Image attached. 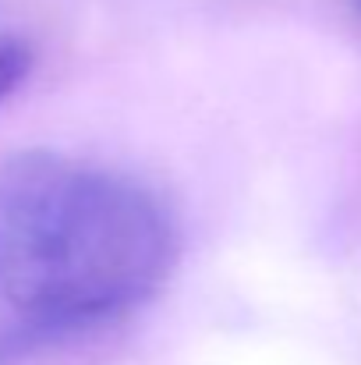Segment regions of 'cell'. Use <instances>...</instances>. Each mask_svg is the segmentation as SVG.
<instances>
[{
	"label": "cell",
	"mask_w": 361,
	"mask_h": 365,
	"mask_svg": "<svg viewBox=\"0 0 361 365\" xmlns=\"http://www.w3.org/2000/svg\"><path fill=\"white\" fill-rule=\"evenodd\" d=\"M174 224L142 185L50 149L0 163V298L68 337L149 298L170 273Z\"/></svg>",
	"instance_id": "1"
},
{
	"label": "cell",
	"mask_w": 361,
	"mask_h": 365,
	"mask_svg": "<svg viewBox=\"0 0 361 365\" xmlns=\"http://www.w3.org/2000/svg\"><path fill=\"white\" fill-rule=\"evenodd\" d=\"M28 68H32L28 46L18 39H0V100H7L25 82Z\"/></svg>",
	"instance_id": "2"
},
{
	"label": "cell",
	"mask_w": 361,
	"mask_h": 365,
	"mask_svg": "<svg viewBox=\"0 0 361 365\" xmlns=\"http://www.w3.org/2000/svg\"><path fill=\"white\" fill-rule=\"evenodd\" d=\"M351 7H355V11H358V14H361V0H351Z\"/></svg>",
	"instance_id": "3"
}]
</instances>
